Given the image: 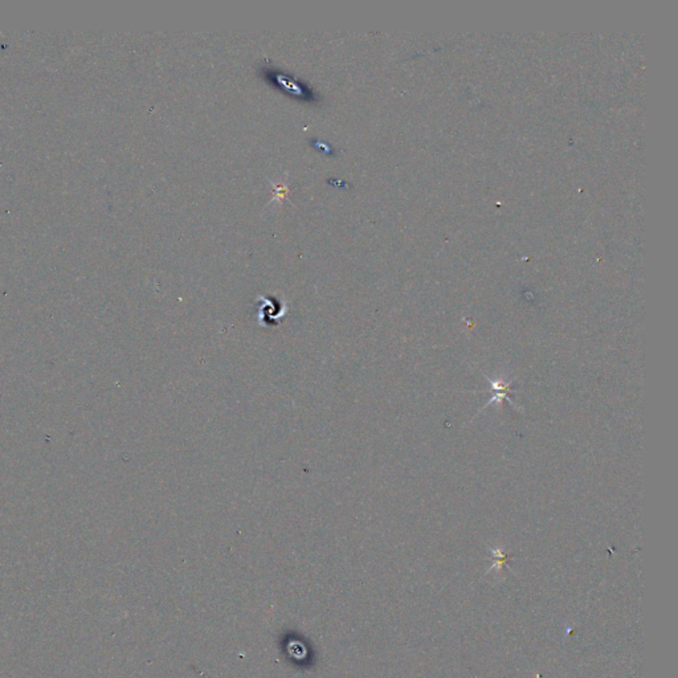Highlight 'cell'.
<instances>
[{
  "mask_svg": "<svg viewBox=\"0 0 678 678\" xmlns=\"http://www.w3.org/2000/svg\"><path fill=\"white\" fill-rule=\"evenodd\" d=\"M263 73H264L265 79L269 81L270 84H273L281 91L289 93L293 97H297V98L304 100V101H315L317 100V96H314V93L311 92V89L308 85H304L301 81L297 80L296 77H293L290 74L272 70H264Z\"/></svg>",
  "mask_w": 678,
  "mask_h": 678,
  "instance_id": "1",
  "label": "cell"
},
{
  "mask_svg": "<svg viewBox=\"0 0 678 678\" xmlns=\"http://www.w3.org/2000/svg\"><path fill=\"white\" fill-rule=\"evenodd\" d=\"M334 181H335V182H332V181H329V183H333V184H335V185H342V187H347V184H346L345 182H339L338 179H334Z\"/></svg>",
  "mask_w": 678,
  "mask_h": 678,
  "instance_id": "3",
  "label": "cell"
},
{
  "mask_svg": "<svg viewBox=\"0 0 678 678\" xmlns=\"http://www.w3.org/2000/svg\"><path fill=\"white\" fill-rule=\"evenodd\" d=\"M311 146L314 149L320 150L323 154H334L333 148H330L327 143H323L321 141H311Z\"/></svg>",
  "mask_w": 678,
  "mask_h": 678,
  "instance_id": "2",
  "label": "cell"
}]
</instances>
